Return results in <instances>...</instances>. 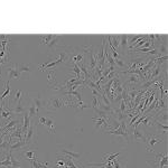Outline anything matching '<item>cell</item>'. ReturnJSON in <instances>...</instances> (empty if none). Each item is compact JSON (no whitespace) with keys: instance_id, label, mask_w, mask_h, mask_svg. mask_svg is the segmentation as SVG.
Masks as SVG:
<instances>
[{"instance_id":"obj_1","label":"cell","mask_w":168,"mask_h":168,"mask_svg":"<svg viewBox=\"0 0 168 168\" xmlns=\"http://www.w3.org/2000/svg\"><path fill=\"white\" fill-rule=\"evenodd\" d=\"M24 141L26 146H37V124H35L34 120H32L30 122Z\"/></svg>"},{"instance_id":"obj_2","label":"cell","mask_w":168,"mask_h":168,"mask_svg":"<svg viewBox=\"0 0 168 168\" xmlns=\"http://www.w3.org/2000/svg\"><path fill=\"white\" fill-rule=\"evenodd\" d=\"M63 106H65V101L64 98L61 96H52L48 99L46 103V110L47 111H58Z\"/></svg>"},{"instance_id":"obj_3","label":"cell","mask_w":168,"mask_h":168,"mask_svg":"<svg viewBox=\"0 0 168 168\" xmlns=\"http://www.w3.org/2000/svg\"><path fill=\"white\" fill-rule=\"evenodd\" d=\"M162 138L158 137L156 134H149L148 137H146V148L149 152H154V146L157 145V144H162Z\"/></svg>"},{"instance_id":"obj_4","label":"cell","mask_w":168,"mask_h":168,"mask_svg":"<svg viewBox=\"0 0 168 168\" xmlns=\"http://www.w3.org/2000/svg\"><path fill=\"white\" fill-rule=\"evenodd\" d=\"M85 53H88V55H89V65H88V70H90V75L92 76L95 71V68H96V65H98L96 58H95L94 54H93V47H92V46L88 47V48L85 50Z\"/></svg>"},{"instance_id":"obj_5","label":"cell","mask_w":168,"mask_h":168,"mask_svg":"<svg viewBox=\"0 0 168 168\" xmlns=\"http://www.w3.org/2000/svg\"><path fill=\"white\" fill-rule=\"evenodd\" d=\"M66 58H67V54L64 52V53H61V55H60V58L58 60H56L54 62H48V63H45L43 65H40L39 67V70L40 71H44L45 70H47V68H50V67H54L56 65H58V64H61V63H64V62H66Z\"/></svg>"},{"instance_id":"obj_6","label":"cell","mask_w":168,"mask_h":168,"mask_svg":"<svg viewBox=\"0 0 168 168\" xmlns=\"http://www.w3.org/2000/svg\"><path fill=\"white\" fill-rule=\"evenodd\" d=\"M106 132V134H116V136H121V137H123V138L126 139L127 142L130 141L128 130H124V129H122L121 127H119V128H117V129H113V130H108Z\"/></svg>"},{"instance_id":"obj_7","label":"cell","mask_w":168,"mask_h":168,"mask_svg":"<svg viewBox=\"0 0 168 168\" xmlns=\"http://www.w3.org/2000/svg\"><path fill=\"white\" fill-rule=\"evenodd\" d=\"M7 70H8V75H9L8 81H11L12 78H20V76H22V73L19 72V70L17 68L16 64L14 66H9Z\"/></svg>"},{"instance_id":"obj_8","label":"cell","mask_w":168,"mask_h":168,"mask_svg":"<svg viewBox=\"0 0 168 168\" xmlns=\"http://www.w3.org/2000/svg\"><path fill=\"white\" fill-rule=\"evenodd\" d=\"M25 141L24 140H18V141H16V142H14V144H10L9 145V149H8V152L9 154H12L14 151H20L25 147Z\"/></svg>"},{"instance_id":"obj_9","label":"cell","mask_w":168,"mask_h":168,"mask_svg":"<svg viewBox=\"0 0 168 168\" xmlns=\"http://www.w3.org/2000/svg\"><path fill=\"white\" fill-rule=\"evenodd\" d=\"M154 120L157 122H162V123H167L168 120V116H167V110H164V111H159L157 112V114L152 116Z\"/></svg>"},{"instance_id":"obj_10","label":"cell","mask_w":168,"mask_h":168,"mask_svg":"<svg viewBox=\"0 0 168 168\" xmlns=\"http://www.w3.org/2000/svg\"><path fill=\"white\" fill-rule=\"evenodd\" d=\"M132 136L136 141L138 142H146V136H144V134L140 132V130L138 128H132Z\"/></svg>"},{"instance_id":"obj_11","label":"cell","mask_w":168,"mask_h":168,"mask_svg":"<svg viewBox=\"0 0 168 168\" xmlns=\"http://www.w3.org/2000/svg\"><path fill=\"white\" fill-rule=\"evenodd\" d=\"M11 110H12V112H14L15 114H22V113L26 112V109L22 106V99L17 102L16 104H15V106H14V109H11Z\"/></svg>"},{"instance_id":"obj_12","label":"cell","mask_w":168,"mask_h":168,"mask_svg":"<svg viewBox=\"0 0 168 168\" xmlns=\"http://www.w3.org/2000/svg\"><path fill=\"white\" fill-rule=\"evenodd\" d=\"M154 126H155V127L157 128V132H159V134H167V132H168V126L166 124V123H162V122H157V121H155Z\"/></svg>"},{"instance_id":"obj_13","label":"cell","mask_w":168,"mask_h":168,"mask_svg":"<svg viewBox=\"0 0 168 168\" xmlns=\"http://www.w3.org/2000/svg\"><path fill=\"white\" fill-rule=\"evenodd\" d=\"M18 123H19V120L18 119H15V120H11V121H9V122H7L5 124V127L4 128H1V134L2 132H7L8 130H10V129L15 128L16 126H18Z\"/></svg>"},{"instance_id":"obj_14","label":"cell","mask_w":168,"mask_h":168,"mask_svg":"<svg viewBox=\"0 0 168 168\" xmlns=\"http://www.w3.org/2000/svg\"><path fill=\"white\" fill-rule=\"evenodd\" d=\"M33 103H34V106H36V113L38 114V112L40 109H43V102H42V98H40V95L37 94V95H35L33 98Z\"/></svg>"},{"instance_id":"obj_15","label":"cell","mask_w":168,"mask_h":168,"mask_svg":"<svg viewBox=\"0 0 168 168\" xmlns=\"http://www.w3.org/2000/svg\"><path fill=\"white\" fill-rule=\"evenodd\" d=\"M11 155L12 154H9L6 156V158L4 160L0 162V167H6V168H10L11 167Z\"/></svg>"},{"instance_id":"obj_16","label":"cell","mask_w":168,"mask_h":168,"mask_svg":"<svg viewBox=\"0 0 168 168\" xmlns=\"http://www.w3.org/2000/svg\"><path fill=\"white\" fill-rule=\"evenodd\" d=\"M61 152H62V154H65V155H67V156L71 157V158H74V159H78V158L81 157V154H78V152H75V151H73V150L62 149Z\"/></svg>"},{"instance_id":"obj_17","label":"cell","mask_w":168,"mask_h":168,"mask_svg":"<svg viewBox=\"0 0 168 168\" xmlns=\"http://www.w3.org/2000/svg\"><path fill=\"white\" fill-rule=\"evenodd\" d=\"M121 152H117V154H106L103 156V162H111L114 160V158H117Z\"/></svg>"},{"instance_id":"obj_18","label":"cell","mask_w":168,"mask_h":168,"mask_svg":"<svg viewBox=\"0 0 168 168\" xmlns=\"http://www.w3.org/2000/svg\"><path fill=\"white\" fill-rule=\"evenodd\" d=\"M39 38H40L39 40L40 45H48L50 40L54 38V35H45V36H40Z\"/></svg>"},{"instance_id":"obj_19","label":"cell","mask_w":168,"mask_h":168,"mask_svg":"<svg viewBox=\"0 0 168 168\" xmlns=\"http://www.w3.org/2000/svg\"><path fill=\"white\" fill-rule=\"evenodd\" d=\"M6 91L4 92V94L0 96V101L2 102V101H5V99L8 96V95L10 94V92H11V89H10V81H7V83H6Z\"/></svg>"},{"instance_id":"obj_20","label":"cell","mask_w":168,"mask_h":168,"mask_svg":"<svg viewBox=\"0 0 168 168\" xmlns=\"http://www.w3.org/2000/svg\"><path fill=\"white\" fill-rule=\"evenodd\" d=\"M119 46H121L122 50H126L127 46H128V35H121L120 36V44Z\"/></svg>"},{"instance_id":"obj_21","label":"cell","mask_w":168,"mask_h":168,"mask_svg":"<svg viewBox=\"0 0 168 168\" xmlns=\"http://www.w3.org/2000/svg\"><path fill=\"white\" fill-rule=\"evenodd\" d=\"M45 127H47V128H48V131H50V134H55L54 121H53L52 119H48V118H47V121H46V123H45Z\"/></svg>"},{"instance_id":"obj_22","label":"cell","mask_w":168,"mask_h":168,"mask_svg":"<svg viewBox=\"0 0 168 168\" xmlns=\"http://www.w3.org/2000/svg\"><path fill=\"white\" fill-rule=\"evenodd\" d=\"M61 39H62V36H58V35H54V38L52 39V40L50 42V44L47 45V46H48V48H53L54 46H56V45H57V43H58Z\"/></svg>"},{"instance_id":"obj_23","label":"cell","mask_w":168,"mask_h":168,"mask_svg":"<svg viewBox=\"0 0 168 168\" xmlns=\"http://www.w3.org/2000/svg\"><path fill=\"white\" fill-rule=\"evenodd\" d=\"M167 152L162 156V158L159 160V162H158V166H157V168H164L167 166Z\"/></svg>"},{"instance_id":"obj_24","label":"cell","mask_w":168,"mask_h":168,"mask_svg":"<svg viewBox=\"0 0 168 168\" xmlns=\"http://www.w3.org/2000/svg\"><path fill=\"white\" fill-rule=\"evenodd\" d=\"M27 113L29 114V117L32 118V119H34V118L37 116V113H36V106H34V103H32V104H30V106H29V109H28Z\"/></svg>"},{"instance_id":"obj_25","label":"cell","mask_w":168,"mask_h":168,"mask_svg":"<svg viewBox=\"0 0 168 168\" xmlns=\"http://www.w3.org/2000/svg\"><path fill=\"white\" fill-rule=\"evenodd\" d=\"M72 72H74L76 74V78L78 80H81V70L76 63H73V67H72Z\"/></svg>"},{"instance_id":"obj_26","label":"cell","mask_w":168,"mask_h":168,"mask_svg":"<svg viewBox=\"0 0 168 168\" xmlns=\"http://www.w3.org/2000/svg\"><path fill=\"white\" fill-rule=\"evenodd\" d=\"M111 43L113 45V47L117 50L119 47V44H120V36H111Z\"/></svg>"},{"instance_id":"obj_27","label":"cell","mask_w":168,"mask_h":168,"mask_svg":"<svg viewBox=\"0 0 168 168\" xmlns=\"http://www.w3.org/2000/svg\"><path fill=\"white\" fill-rule=\"evenodd\" d=\"M83 57H84V54H78V55H75V56H72L71 61H72V63H76V64H78V63H82Z\"/></svg>"},{"instance_id":"obj_28","label":"cell","mask_w":168,"mask_h":168,"mask_svg":"<svg viewBox=\"0 0 168 168\" xmlns=\"http://www.w3.org/2000/svg\"><path fill=\"white\" fill-rule=\"evenodd\" d=\"M91 106L94 109V111H96V110L99 109V99H98L96 96H93V98H92V104H91Z\"/></svg>"},{"instance_id":"obj_29","label":"cell","mask_w":168,"mask_h":168,"mask_svg":"<svg viewBox=\"0 0 168 168\" xmlns=\"http://www.w3.org/2000/svg\"><path fill=\"white\" fill-rule=\"evenodd\" d=\"M114 64H116L117 66L120 67V68H124V67H126V65H127V64H126V63H124V62H123L122 60H121V58L114 60Z\"/></svg>"},{"instance_id":"obj_30","label":"cell","mask_w":168,"mask_h":168,"mask_svg":"<svg viewBox=\"0 0 168 168\" xmlns=\"http://www.w3.org/2000/svg\"><path fill=\"white\" fill-rule=\"evenodd\" d=\"M22 166V162H19V160H17L15 159L12 155H11V167H20Z\"/></svg>"},{"instance_id":"obj_31","label":"cell","mask_w":168,"mask_h":168,"mask_svg":"<svg viewBox=\"0 0 168 168\" xmlns=\"http://www.w3.org/2000/svg\"><path fill=\"white\" fill-rule=\"evenodd\" d=\"M126 109H127V104L123 100L120 101V108H119V111L121 113H126Z\"/></svg>"},{"instance_id":"obj_32","label":"cell","mask_w":168,"mask_h":168,"mask_svg":"<svg viewBox=\"0 0 168 168\" xmlns=\"http://www.w3.org/2000/svg\"><path fill=\"white\" fill-rule=\"evenodd\" d=\"M141 114H142V113H140V112H138V113H136V114H134V118L131 119V121H130V123H129V126L131 127V126H132V124H134V123L136 122V121H137L138 119H139Z\"/></svg>"},{"instance_id":"obj_33","label":"cell","mask_w":168,"mask_h":168,"mask_svg":"<svg viewBox=\"0 0 168 168\" xmlns=\"http://www.w3.org/2000/svg\"><path fill=\"white\" fill-rule=\"evenodd\" d=\"M22 90H18L16 92V95H15V103H17L18 101L22 99Z\"/></svg>"},{"instance_id":"obj_34","label":"cell","mask_w":168,"mask_h":168,"mask_svg":"<svg viewBox=\"0 0 168 168\" xmlns=\"http://www.w3.org/2000/svg\"><path fill=\"white\" fill-rule=\"evenodd\" d=\"M46 121H47V118H45V117H39L38 122L40 123V124H43V126H45V123H46Z\"/></svg>"},{"instance_id":"obj_35","label":"cell","mask_w":168,"mask_h":168,"mask_svg":"<svg viewBox=\"0 0 168 168\" xmlns=\"http://www.w3.org/2000/svg\"><path fill=\"white\" fill-rule=\"evenodd\" d=\"M0 131H1V127H0Z\"/></svg>"}]
</instances>
